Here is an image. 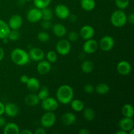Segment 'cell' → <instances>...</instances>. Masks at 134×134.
<instances>
[{
	"label": "cell",
	"mask_w": 134,
	"mask_h": 134,
	"mask_svg": "<svg viewBox=\"0 0 134 134\" xmlns=\"http://www.w3.org/2000/svg\"><path fill=\"white\" fill-rule=\"evenodd\" d=\"M41 107L46 111H54L58 107V102L52 97L47 98L46 99L42 100Z\"/></svg>",
	"instance_id": "6"
},
{
	"label": "cell",
	"mask_w": 134,
	"mask_h": 134,
	"mask_svg": "<svg viewBox=\"0 0 134 134\" xmlns=\"http://www.w3.org/2000/svg\"><path fill=\"white\" fill-rule=\"evenodd\" d=\"M25 103L29 106H35L40 102V99L38 97L37 94H28L25 98Z\"/></svg>",
	"instance_id": "23"
},
{
	"label": "cell",
	"mask_w": 134,
	"mask_h": 134,
	"mask_svg": "<svg viewBox=\"0 0 134 134\" xmlns=\"http://www.w3.org/2000/svg\"><path fill=\"white\" fill-rule=\"evenodd\" d=\"M83 115L84 117H85V119L86 120H88V121H92L95 118V112H94V111L92 109L88 107V108L85 109L83 113Z\"/></svg>",
	"instance_id": "31"
},
{
	"label": "cell",
	"mask_w": 134,
	"mask_h": 134,
	"mask_svg": "<svg viewBox=\"0 0 134 134\" xmlns=\"http://www.w3.org/2000/svg\"><path fill=\"white\" fill-rule=\"evenodd\" d=\"M29 57L31 60L35 62L43 60L44 57V53L42 49L39 48H32L30 49L28 53Z\"/></svg>",
	"instance_id": "14"
},
{
	"label": "cell",
	"mask_w": 134,
	"mask_h": 134,
	"mask_svg": "<svg viewBox=\"0 0 134 134\" xmlns=\"http://www.w3.org/2000/svg\"><path fill=\"white\" fill-rule=\"evenodd\" d=\"M94 68V64L90 60H85L81 64V69L85 73H90Z\"/></svg>",
	"instance_id": "27"
},
{
	"label": "cell",
	"mask_w": 134,
	"mask_h": 134,
	"mask_svg": "<svg viewBox=\"0 0 134 134\" xmlns=\"http://www.w3.org/2000/svg\"><path fill=\"white\" fill-rule=\"evenodd\" d=\"M20 132L18 126L14 122L7 123L4 126L3 133L5 134H18Z\"/></svg>",
	"instance_id": "19"
},
{
	"label": "cell",
	"mask_w": 134,
	"mask_h": 134,
	"mask_svg": "<svg viewBox=\"0 0 134 134\" xmlns=\"http://www.w3.org/2000/svg\"><path fill=\"white\" fill-rule=\"evenodd\" d=\"M26 85L27 88L32 92L37 91L40 88V82L35 77H30Z\"/></svg>",
	"instance_id": "21"
},
{
	"label": "cell",
	"mask_w": 134,
	"mask_h": 134,
	"mask_svg": "<svg viewBox=\"0 0 134 134\" xmlns=\"http://www.w3.org/2000/svg\"><path fill=\"white\" fill-rule=\"evenodd\" d=\"M51 69V63L45 60H41L38 63L37 70L40 75H46L50 72Z\"/></svg>",
	"instance_id": "17"
},
{
	"label": "cell",
	"mask_w": 134,
	"mask_h": 134,
	"mask_svg": "<svg viewBox=\"0 0 134 134\" xmlns=\"http://www.w3.org/2000/svg\"><path fill=\"white\" fill-rule=\"evenodd\" d=\"M35 134H45L46 131L43 128H39L35 131Z\"/></svg>",
	"instance_id": "42"
},
{
	"label": "cell",
	"mask_w": 134,
	"mask_h": 134,
	"mask_svg": "<svg viewBox=\"0 0 134 134\" xmlns=\"http://www.w3.org/2000/svg\"><path fill=\"white\" fill-rule=\"evenodd\" d=\"M134 133V130H133V129H132L131 130L129 131V134H133Z\"/></svg>",
	"instance_id": "50"
},
{
	"label": "cell",
	"mask_w": 134,
	"mask_h": 134,
	"mask_svg": "<svg viewBox=\"0 0 134 134\" xmlns=\"http://www.w3.org/2000/svg\"><path fill=\"white\" fill-rule=\"evenodd\" d=\"M41 10L42 20H51L53 18V12L48 7L44 8Z\"/></svg>",
	"instance_id": "29"
},
{
	"label": "cell",
	"mask_w": 134,
	"mask_h": 134,
	"mask_svg": "<svg viewBox=\"0 0 134 134\" xmlns=\"http://www.w3.org/2000/svg\"><path fill=\"white\" fill-rule=\"evenodd\" d=\"M94 34H95V30L94 27L89 25L82 26L79 33L80 36L85 40L92 39L94 36Z\"/></svg>",
	"instance_id": "11"
},
{
	"label": "cell",
	"mask_w": 134,
	"mask_h": 134,
	"mask_svg": "<svg viewBox=\"0 0 134 134\" xmlns=\"http://www.w3.org/2000/svg\"><path fill=\"white\" fill-rule=\"evenodd\" d=\"M20 37V32L18 30H10L7 38L12 41H16Z\"/></svg>",
	"instance_id": "34"
},
{
	"label": "cell",
	"mask_w": 134,
	"mask_h": 134,
	"mask_svg": "<svg viewBox=\"0 0 134 134\" xmlns=\"http://www.w3.org/2000/svg\"><path fill=\"white\" fill-rule=\"evenodd\" d=\"M69 18H70V20L71 21V22H75V21H77V16H76L75 15H74V14H69ZM69 17H68V18H69Z\"/></svg>",
	"instance_id": "47"
},
{
	"label": "cell",
	"mask_w": 134,
	"mask_h": 134,
	"mask_svg": "<svg viewBox=\"0 0 134 134\" xmlns=\"http://www.w3.org/2000/svg\"><path fill=\"white\" fill-rule=\"evenodd\" d=\"M79 37V34L75 31H71L68 34V40L70 42H75L77 41Z\"/></svg>",
	"instance_id": "37"
},
{
	"label": "cell",
	"mask_w": 134,
	"mask_h": 134,
	"mask_svg": "<svg viewBox=\"0 0 134 134\" xmlns=\"http://www.w3.org/2000/svg\"><path fill=\"white\" fill-rule=\"evenodd\" d=\"M69 103L71 104L72 109L75 112H80L83 110L85 107L84 103L80 99H72L71 102Z\"/></svg>",
	"instance_id": "26"
},
{
	"label": "cell",
	"mask_w": 134,
	"mask_h": 134,
	"mask_svg": "<svg viewBox=\"0 0 134 134\" xmlns=\"http://www.w3.org/2000/svg\"><path fill=\"white\" fill-rule=\"evenodd\" d=\"M130 3V0H115L116 6L119 8V9L124 10L126 9Z\"/></svg>",
	"instance_id": "33"
},
{
	"label": "cell",
	"mask_w": 134,
	"mask_h": 134,
	"mask_svg": "<svg viewBox=\"0 0 134 134\" xmlns=\"http://www.w3.org/2000/svg\"><path fill=\"white\" fill-rule=\"evenodd\" d=\"M41 26L44 30H48L52 27V23L51 20H43L41 23Z\"/></svg>",
	"instance_id": "39"
},
{
	"label": "cell",
	"mask_w": 134,
	"mask_h": 134,
	"mask_svg": "<svg viewBox=\"0 0 134 134\" xmlns=\"http://www.w3.org/2000/svg\"><path fill=\"white\" fill-rule=\"evenodd\" d=\"M127 21L130 22L131 24H134V14L133 13H131L128 17L127 16Z\"/></svg>",
	"instance_id": "41"
},
{
	"label": "cell",
	"mask_w": 134,
	"mask_h": 134,
	"mask_svg": "<svg viewBox=\"0 0 134 134\" xmlns=\"http://www.w3.org/2000/svg\"><path fill=\"white\" fill-rule=\"evenodd\" d=\"M37 96L40 100H43V99L48 98L49 96V90H48V88L46 87V86L42 87L39 90Z\"/></svg>",
	"instance_id": "32"
},
{
	"label": "cell",
	"mask_w": 134,
	"mask_h": 134,
	"mask_svg": "<svg viewBox=\"0 0 134 134\" xmlns=\"http://www.w3.org/2000/svg\"><path fill=\"white\" fill-rule=\"evenodd\" d=\"M4 56H5V52H4L3 48L0 47V62L2 61Z\"/></svg>",
	"instance_id": "45"
},
{
	"label": "cell",
	"mask_w": 134,
	"mask_h": 134,
	"mask_svg": "<svg viewBox=\"0 0 134 134\" xmlns=\"http://www.w3.org/2000/svg\"><path fill=\"white\" fill-rule=\"evenodd\" d=\"M98 47H99V44L98 42L92 38V39L86 40L82 47V49L85 53L93 54L98 51Z\"/></svg>",
	"instance_id": "8"
},
{
	"label": "cell",
	"mask_w": 134,
	"mask_h": 134,
	"mask_svg": "<svg viewBox=\"0 0 134 134\" xmlns=\"http://www.w3.org/2000/svg\"><path fill=\"white\" fill-rule=\"evenodd\" d=\"M19 110L16 105L13 103H7L5 105L4 107V113L6 114L8 116L14 117L18 114Z\"/></svg>",
	"instance_id": "16"
},
{
	"label": "cell",
	"mask_w": 134,
	"mask_h": 134,
	"mask_svg": "<svg viewBox=\"0 0 134 134\" xmlns=\"http://www.w3.org/2000/svg\"><path fill=\"white\" fill-rule=\"evenodd\" d=\"M122 113L124 117L133 118L134 115V109L131 104H125L122 108Z\"/></svg>",
	"instance_id": "25"
},
{
	"label": "cell",
	"mask_w": 134,
	"mask_h": 134,
	"mask_svg": "<svg viewBox=\"0 0 134 134\" xmlns=\"http://www.w3.org/2000/svg\"><path fill=\"white\" fill-rule=\"evenodd\" d=\"M74 96V92L71 86L64 85L60 86L56 92L57 100L62 104H69Z\"/></svg>",
	"instance_id": "1"
},
{
	"label": "cell",
	"mask_w": 134,
	"mask_h": 134,
	"mask_svg": "<svg viewBox=\"0 0 134 134\" xmlns=\"http://www.w3.org/2000/svg\"><path fill=\"white\" fill-rule=\"evenodd\" d=\"M5 124H6V120H5V119L1 116H0V128L1 127H4Z\"/></svg>",
	"instance_id": "44"
},
{
	"label": "cell",
	"mask_w": 134,
	"mask_h": 134,
	"mask_svg": "<svg viewBox=\"0 0 134 134\" xmlns=\"http://www.w3.org/2000/svg\"><path fill=\"white\" fill-rule=\"evenodd\" d=\"M119 126L120 130H122L126 132H129L130 130L133 128V120L132 119V118L124 117L119 121Z\"/></svg>",
	"instance_id": "15"
},
{
	"label": "cell",
	"mask_w": 134,
	"mask_h": 134,
	"mask_svg": "<svg viewBox=\"0 0 134 134\" xmlns=\"http://www.w3.org/2000/svg\"><path fill=\"white\" fill-rule=\"evenodd\" d=\"M10 58L14 64L18 65H24L30 61L28 53L22 48H14L10 54Z\"/></svg>",
	"instance_id": "2"
},
{
	"label": "cell",
	"mask_w": 134,
	"mask_h": 134,
	"mask_svg": "<svg viewBox=\"0 0 134 134\" xmlns=\"http://www.w3.org/2000/svg\"><path fill=\"white\" fill-rule=\"evenodd\" d=\"M47 61L49 62L51 64L52 63H54L56 62V60L58 59V56H57V54H56V52L53 51H51L49 52H47Z\"/></svg>",
	"instance_id": "35"
},
{
	"label": "cell",
	"mask_w": 134,
	"mask_h": 134,
	"mask_svg": "<svg viewBox=\"0 0 134 134\" xmlns=\"http://www.w3.org/2000/svg\"><path fill=\"white\" fill-rule=\"evenodd\" d=\"M96 92L100 95H105L107 94L110 90V87L105 83H100L96 86L95 88Z\"/></svg>",
	"instance_id": "28"
},
{
	"label": "cell",
	"mask_w": 134,
	"mask_h": 134,
	"mask_svg": "<svg viewBox=\"0 0 134 134\" xmlns=\"http://www.w3.org/2000/svg\"><path fill=\"white\" fill-rule=\"evenodd\" d=\"M81 6L86 11H91L96 7L95 0H81Z\"/></svg>",
	"instance_id": "24"
},
{
	"label": "cell",
	"mask_w": 134,
	"mask_h": 134,
	"mask_svg": "<svg viewBox=\"0 0 134 134\" xmlns=\"http://www.w3.org/2000/svg\"><path fill=\"white\" fill-rule=\"evenodd\" d=\"M56 49L58 53L62 56L68 55L71 49L70 41L66 39H62L58 41L56 45Z\"/></svg>",
	"instance_id": "5"
},
{
	"label": "cell",
	"mask_w": 134,
	"mask_h": 134,
	"mask_svg": "<svg viewBox=\"0 0 134 134\" xmlns=\"http://www.w3.org/2000/svg\"><path fill=\"white\" fill-rule=\"evenodd\" d=\"M4 107H5V105L1 102H0V116L4 113Z\"/></svg>",
	"instance_id": "46"
},
{
	"label": "cell",
	"mask_w": 134,
	"mask_h": 134,
	"mask_svg": "<svg viewBox=\"0 0 134 134\" xmlns=\"http://www.w3.org/2000/svg\"><path fill=\"white\" fill-rule=\"evenodd\" d=\"M27 19L31 23H35L42 20L41 10L38 8H32L27 13Z\"/></svg>",
	"instance_id": "10"
},
{
	"label": "cell",
	"mask_w": 134,
	"mask_h": 134,
	"mask_svg": "<svg viewBox=\"0 0 134 134\" xmlns=\"http://www.w3.org/2000/svg\"><path fill=\"white\" fill-rule=\"evenodd\" d=\"M76 121V116L70 112L65 113L62 116V122L65 126H70L74 124Z\"/></svg>",
	"instance_id": "20"
},
{
	"label": "cell",
	"mask_w": 134,
	"mask_h": 134,
	"mask_svg": "<svg viewBox=\"0 0 134 134\" xmlns=\"http://www.w3.org/2000/svg\"><path fill=\"white\" fill-rule=\"evenodd\" d=\"M90 132H89V130L86 128H82V129H80V130L79 131V134H90Z\"/></svg>",
	"instance_id": "43"
},
{
	"label": "cell",
	"mask_w": 134,
	"mask_h": 134,
	"mask_svg": "<svg viewBox=\"0 0 134 134\" xmlns=\"http://www.w3.org/2000/svg\"><path fill=\"white\" fill-rule=\"evenodd\" d=\"M127 21V16L125 12L121 9L115 10L111 16V22L113 26L121 27L125 26Z\"/></svg>",
	"instance_id": "3"
},
{
	"label": "cell",
	"mask_w": 134,
	"mask_h": 134,
	"mask_svg": "<svg viewBox=\"0 0 134 134\" xmlns=\"http://www.w3.org/2000/svg\"><path fill=\"white\" fill-rule=\"evenodd\" d=\"M24 1H31V0H24Z\"/></svg>",
	"instance_id": "51"
},
{
	"label": "cell",
	"mask_w": 134,
	"mask_h": 134,
	"mask_svg": "<svg viewBox=\"0 0 134 134\" xmlns=\"http://www.w3.org/2000/svg\"><path fill=\"white\" fill-rule=\"evenodd\" d=\"M54 13L58 18L64 20L69 17L70 14V10L66 5H63V4H58L55 7Z\"/></svg>",
	"instance_id": "9"
},
{
	"label": "cell",
	"mask_w": 134,
	"mask_h": 134,
	"mask_svg": "<svg viewBox=\"0 0 134 134\" xmlns=\"http://www.w3.org/2000/svg\"><path fill=\"white\" fill-rule=\"evenodd\" d=\"M19 133H21V134H33V132H31L30 130H29L26 129V130H24L21 131V132H20Z\"/></svg>",
	"instance_id": "48"
},
{
	"label": "cell",
	"mask_w": 134,
	"mask_h": 134,
	"mask_svg": "<svg viewBox=\"0 0 134 134\" xmlns=\"http://www.w3.org/2000/svg\"><path fill=\"white\" fill-rule=\"evenodd\" d=\"M56 120V116L52 111H47L41 119V124L43 128H51L54 125Z\"/></svg>",
	"instance_id": "4"
},
{
	"label": "cell",
	"mask_w": 134,
	"mask_h": 134,
	"mask_svg": "<svg viewBox=\"0 0 134 134\" xmlns=\"http://www.w3.org/2000/svg\"><path fill=\"white\" fill-rule=\"evenodd\" d=\"M84 90L87 94H92L94 91V87L91 84H86L84 86Z\"/></svg>",
	"instance_id": "38"
},
{
	"label": "cell",
	"mask_w": 134,
	"mask_h": 134,
	"mask_svg": "<svg viewBox=\"0 0 134 134\" xmlns=\"http://www.w3.org/2000/svg\"><path fill=\"white\" fill-rule=\"evenodd\" d=\"M116 69L119 74L122 75H128L132 71V66L128 62L122 60L119 62V64H117Z\"/></svg>",
	"instance_id": "12"
},
{
	"label": "cell",
	"mask_w": 134,
	"mask_h": 134,
	"mask_svg": "<svg viewBox=\"0 0 134 134\" xmlns=\"http://www.w3.org/2000/svg\"><path fill=\"white\" fill-rule=\"evenodd\" d=\"M52 0H34V5L36 8L43 9L49 6Z\"/></svg>",
	"instance_id": "30"
},
{
	"label": "cell",
	"mask_w": 134,
	"mask_h": 134,
	"mask_svg": "<svg viewBox=\"0 0 134 134\" xmlns=\"http://www.w3.org/2000/svg\"><path fill=\"white\" fill-rule=\"evenodd\" d=\"M52 32L58 37H64L67 34V29L64 25L60 23L56 24L52 26Z\"/></svg>",
	"instance_id": "18"
},
{
	"label": "cell",
	"mask_w": 134,
	"mask_h": 134,
	"mask_svg": "<svg viewBox=\"0 0 134 134\" xmlns=\"http://www.w3.org/2000/svg\"><path fill=\"white\" fill-rule=\"evenodd\" d=\"M10 31V29L8 24L0 19V39L7 37Z\"/></svg>",
	"instance_id": "22"
},
{
	"label": "cell",
	"mask_w": 134,
	"mask_h": 134,
	"mask_svg": "<svg viewBox=\"0 0 134 134\" xmlns=\"http://www.w3.org/2000/svg\"><path fill=\"white\" fill-rule=\"evenodd\" d=\"M22 22L23 20L20 15L14 14L9 19L8 25L10 30H18L22 26Z\"/></svg>",
	"instance_id": "13"
},
{
	"label": "cell",
	"mask_w": 134,
	"mask_h": 134,
	"mask_svg": "<svg viewBox=\"0 0 134 134\" xmlns=\"http://www.w3.org/2000/svg\"><path fill=\"white\" fill-rule=\"evenodd\" d=\"M37 39L40 41L41 42H43L45 43L49 41L50 39V35H48V33L45 32V31H41L37 35Z\"/></svg>",
	"instance_id": "36"
},
{
	"label": "cell",
	"mask_w": 134,
	"mask_h": 134,
	"mask_svg": "<svg viewBox=\"0 0 134 134\" xmlns=\"http://www.w3.org/2000/svg\"><path fill=\"white\" fill-rule=\"evenodd\" d=\"M116 134H127V132H125V131L122 130H120L116 132Z\"/></svg>",
	"instance_id": "49"
},
{
	"label": "cell",
	"mask_w": 134,
	"mask_h": 134,
	"mask_svg": "<svg viewBox=\"0 0 134 134\" xmlns=\"http://www.w3.org/2000/svg\"><path fill=\"white\" fill-rule=\"evenodd\" d=\"M99 47L103 51H110L115 46V40L109 35H105L99 41Z\"/></svg>",
	"instance_id": "7"
},
{
	"label": "cell",
	"mask_w": 134,
	"mask_h": 134,
	"mask_svg": "<svg viewBox=\"0 0 134 134\" xmlns=\"http://www.w3.org/2000/svg\"><path fill=\"white\" fill-rule=\"evenodd\" d=\"M28 79H29L28 76L26 75H23L21 76L20 79V82L23 84H26V82H27Z\"/></svg>",
	"instance_id": "40"
}]
</instances>
